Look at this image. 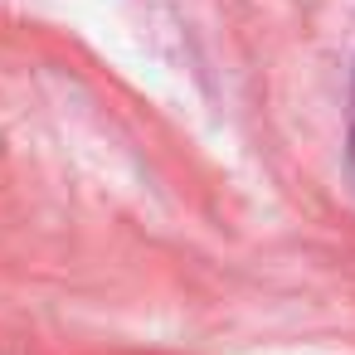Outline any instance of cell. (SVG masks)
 Instances as JSON below:
<instances>
[{
  "label": "cell",
  "instance_id": "6da1fadb",
  "mask_svg": "<svg viewBox=\"0 0 355 355\" xmlns=\"http://www.w3.org/2000/svg\"><path fill=\"white\" fill-rule=\"evenodd\" d=\"M350 146H355V112H350Z\"/></svg>",
  "mask_w": 355,
  "mask_h": 355
}]
</instances>
